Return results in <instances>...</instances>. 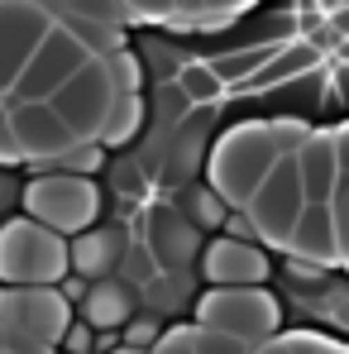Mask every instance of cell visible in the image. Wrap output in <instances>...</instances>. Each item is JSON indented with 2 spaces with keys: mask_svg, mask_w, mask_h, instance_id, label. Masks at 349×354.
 I'll use <instances>...</instances> for the list:
<instances>
[{
  "mask_svg": "<svg viewBox=\"0 0 349 354\" xmlns=\"http://www.w3.org/2000/svg\"><path fill=\"white\" fill-rule=\"evenodd\" d=\"M278 163H283V149H278L273 120H249V124L225 129L211 144V153H206V187L230 211H244Z\"/></svg>",
  "mask_w": 349,
  "mask_h": 354,
  "instance_id": "obj_1",
  "label": "cell"
},
{
  "mask_svg": "<svg viewBox=\"0 0 349 354\" xmlns=\"http://www.w3.org/2000/svg\"><path fill=\"white\" fill-rule=\"evenodd\" d=\"M72 273L67 239L34 225L29 216L0 225V283L5 288H62Z\"/></svg>",
  "mask_w": 349,
  "mask_h": 354,
  "instance_id": "obj_2",
  "label": "cell"
},
{
  "mask_svg": "<svg viewBox=\"0 0 349 354\" xmlns=\"http://www.w3.org/2000/svg\"><path fill=\"white\" fill-rule=\"evenodd\" d=\"M283 321V306L268 288H211V292L196 301V321L201 330H220V335H234L254 350H263L273 340Z\"/></svg>",
  "mask_w": 349,
  "mask_h": 354,
  "instance_id": "obj_3",
  "label": "cell"
},
{
  "mask_svg": "<svg viewBox=\"0 0 349 354\" xmlns=\"http://www.w3.org/2000/svg\"><path fill=\"white\" fill-rule=\"evenodd\" d=\"M19 201H24V211H29L34 225H44V230H53L62 239L86 235L91 221H96V211H101V192H96L91 177H62V173L34 177Z\"/></svg>",
  "mask_w": 349,
  "mask_h": 354,
  "instance_id": "obj_4",
  "label": "cell"
},
{
  "mask_svg": "<svg viewBox=\"0 0 349 354\" xmlns=\"http://www.w3.org/2000/svg\"><path fill=\"white\" fill-rule=\"evenodd\" d=\"M86 62H96L67 29L53 24V34L44 39V48L29 58V67L19 72V82H15V91L5 96L10 106H44V101H53L62 86L86 67Z\"/></svg>",
  "mask_w": 349,
  "mask_h": 354,
  "instance_id": "obj_5",
  "label": "cell"
},
{
  "mask_svg": "<svg viewBox=\"0 0 349 354\" xmlns=\"http://www.w3.org/2000/svg\"><path fill=\"white\" fill-rule=\"evenodd\" d=\"M120 101L115 82H111V72H106V62H86L67 86H62L58 96L48 101L53 106V115L77 134V144H96L101 139V129H106V115H111V106Z\"/></svg>",
  "mask_w": 349,
  "mask_h": 354,
  "instance_id": "obj_6",
  "label": "cell"
},
{
  "mask_svg": "<svg viewBox=\"0 0 349 354\" xmlns=\"http://www.w3.org/2000/svg\"><path fill=\"white\" fill-rule=\"evenodd\" d=\"M301 211H306V192H301L296 158H283V163L268 173V182L254 192V201L244 206L254 235L263 239V244H278V249H287V239H292V230H296V221H301Z\"/></svg>",
  "mask_w": 349,
  "mask_h": 354,
  "instance_id": "obj_7",
  "label": "cell"
},
{
  "mask_svg": "<svg viewBox=\"0 0 349 354\" xmlns=\"http://www.w3.org/2000/svg\"><path fill=\"white\" fill-rule=\"evenodd\" d=\"M0 326L58 350L72 326V306L58 288H0Z\"/></svg>",
  "mask_w": 349,
  "mask_h": 354,
  "instance_id": "obj_8",
  "label": "cell"
},
{
  "mask_svg": "<svg viewBox=\"0 0 349 354\" xmlns=\"http://www.w3.org/2000/svg\"><path fill=\"white\" fill-rule=\"evenodd\" d=\"M48 34H53L48 5H0V101L5 91H15L19 72L44 48Z\"/></svg>",
  "mask_w": 349,
  "mask_h": 354,
  "instance_id": "obj_9",
  "label": "cell"
},
{
  "mask_svg": "<svg viewBox=\"0 0 349 354\" xmlns=\"http://www.w3.org/2000/svg\"><path fill=\"white\" fill-rule=\"evenodd\" d=\"M5 111H10V124H15V139H19L24 163L53 168L67 149H77V134L53 115L48 101H44V106H10V101H5Z\"/></svg>",
  "mask_w": 349,
  "mask_h": 354,
  "instance_id": "obj_10",
  "label": "cell"
},
{
  "mask_svg": "<svg viewBox=\"0 0 349 354\" xmlns=\"http://www.w3.org/2000/svg\"><path fill=\"white\" fill-rule=\"evenodd\" d=\"M201 278L211 288H263L268 278V254L258 244H239V239H211L201 249Z\"/></svg>",
  "mask_w": 349,
  "mask_h": 354,
  "instance_id": "obj_11",
  "label": "cell"
},
{
  "mask_svg": "<svg viewBox=\"0 0 349 354\" xmlns=\"http://www.w3.org/2000/svg\"><path fill=\"white\" fill-rule=\"evenodd\" d=\"M249 15L239 0H191V5H129V19L144 24H173V29H196V34H220L234 29Z\"/></svg>",
  "mask_w": 349,
  "mask_h": 354,
  "instance_id": "obj_12",
  "label": "cell"
},
{
  "mask_svg": "<svg viewBox=\"0 0 349 354\" xmlns=\"http://www.w3.org/2000/svg\"><path fill=\"white\" fill-rule=\"evenodd\" d=\"M296 173H301V192L306 206H330L335 187H340V163H335V134L330 129H311V139L296 153Z\"/></svg>",
  "mask_w": 349,
  "mask_h": 354,
  "instance_id": "obj_13",
  "label": "cell"
},
{
  "mask_svg": "<svg viewBox=\"0 0 349 354\" xmlns=\"http://www.w3.org/2000/svg\"><path fill=\"white\" fill-rule=\"evenodd\" d=\"M287 254L301 259V263H321V268L340 263V235H335L330 206H306L301 211V221H296V230L287 239Z\"/></svg>",
  "mask_w": 349,
  "mask_h": 354,
  "instance_id": "obj_14",
  "label": "cell"
},
{
  "mask_svg": "<svg viewBox=\"0 0 349 354\" xmlns=\"http://www.w3.org/2000/svg\"><path fill=\"white\" fill-rule=\"evenodd\" d=\"M82 321L91 330H124L134 321V292L124 283H91V292L82 301Z\"/></svg>",
  "mask_w": 349,
  "mask_h": 354,
  "instance_id": "obj_15",
  "label": "cell"
},
{
  "mask_svg": "<svg viewBox=\"0 0 349 354\" xmlns=\"http://www.w3.org/2000/svg\"><path fill=\"white\" fill-rule=\"evenodd\" d=\"M153 249H158V259L163 263H191V259H201V230L182 216V211H158L153 216Z\"/></svg>",
  "mask_w": 349,
  "mask_h": 354,
  "instance_id": "obj_16",
  "label": "cell"
},
{
  "mask_svg": "<svg viewBox=\"0 0 349 354\" xmlns=\"http://www.w3.org/2000/svg\"><path fill=\"white\" fill-rule=\"evenodd\" d=\"M67 254H72V278L101 283L120 259V235H111V230H86V235H77L67 244Z\"/></svg>",
  "mask_w": 349,
  "mask_h": 354,
  "instance_id": "obj_17",
  "label": "cell"
},
{
  "mask_svg": "<svg viewBox=\"0 0 349 354\" xmlns=\"http://www.w3.org/2000/svg\"><path fill=\"white\" fill-rule=\"evenodd\" d=\"M316 62H321V53H316V44H283L278 53H273V62L249 82V86H239V91H268V86H292V82H301V77H311L316 72Z\"/></svg>",
  "mask_w": 349,
  "mask_h": 354,
  "instance_id": "obj_18",
  "label": "cell"
},
{
  "mask_svg": "<svg viewBox=\"0 0 349 354\" xmlns=\"http://www.w3.org/2000/svg\"><path fill=\"white\" fill-rule=\"evenodd\" d=\"M273 53L278 48H258V44H244V48H230V53H216L211 62V72L225 82V91H239V86H249L268 62H273Z\"/></svg>",
  "mask_w": 349,
  "mask_h": 354,
  "instance_id": "obj_19",
  "label": "cell"
},
{
  "mask_svg": "<svg viewBox=\"0 0 349 354\" xmlns=\"http://www.w3.org/2000/svg\"><path fill=\"white\" fill-rule=\"evenodd\" d=\"M144 129V96H120L115 106H111V115H106V129H101V149H120V144H129L134 134Z\"/></svg>",
  "mask_w": 349,
  "mask_h": 354,
  "instance_id": "obj_20",
  "label": "cell"
},
{
  "mask_svg": "<svg viewBox=\"0 0 349 354\" xmlns=\"http://www.w3.org/2000/svg\"><path fill=\"white\" fill-rule=\"evenodd\" d=\"M177 91H182L191 106H211V101L225 96V82L211 72V62H187V67L177 72Z\"/></svg>",
  "mask_w": 349,
  "mask_h": 354,
  "instance_id": "obj_21",
  "label": "cell"
},
{
  "mask_svg": "<svg viewBox=\"0 0 349 354\" xmlns=\"http://www.w3.org/2000/svg\"><path fill=\"white\" fill-rule=\"evenodd\" d=\"M196 230H225V221H230V206L211 192V187H191L187 192V211H182Z\"/></svg>",
  "mask_w": 349,
  "mask_h": 354,
  "instance_id": "obj_22",
  "label": "cell"
},
{
  "mask_svg": "<svg viewBox=\"0 0 349 354\" xmlns=\"http://www.w3.org/2000/svg\"><path fill=\"white\" fill-rule=\"evenodd\" d=\"M101 62H106V72H111L120 96H139V86H144V62H139L134 48H120V53H111V58H101Z\"/></svg>",
  "mask_w": 349,
  "mask_h": 354,
  "instance_id": "obj_23",
  "label": "cell"
},
{
  "mask_svg": "<svg viewBox=\"0 0 349 354\" xmlns=\"http://www.w3.org/2000/svg\"><path fill=\"white\" fill-rule=\"evenodd\" d=\"M101 163H106V149H101V144H77V149H67L58 163H53V173L91 177V173H101Z\"/></svg>",
  "mask_w": 349,
  "mask_h": 354,
  "instance_id": "obj_24",
  "label": "cell"
},
{
  "mask_svg": "<svg viewBox=\"0 0 349 354\" xmlns=\"http://www.w3.org/2000/svg\"><path fill=\"white\" fill-rule=\"evenodd\" d=\"M168 330L153 321V316H134L129 326H124V350H139V354H153L158 350V340H163Z\"/></svg>",
  "mask_w": 349,
  "mask_h": 354,
  "instance_id": "obj_25",
  "label": "cell"
},
{
  "mask_svg": "<svg viewBox=\"0 0 349 354\" xmlns=\"http://www.w3.org/2000/svg\"><path fill=\"white\" fill-rule=\"evenodd\" d=\"M196 354H254V345L234 340V335H220V330H201L196 326Z\"/></svg>",
  "mask_w": 349,
  "mask_h": 354,
  "instance_id": "obj_26",
  "label": "cell"
},
{
  "mask_svg": "<svg viewBox=\"0 0 349 354\" xmlns=\"http://www.w3.org/2000/svg\"><path fill=\"white\" fill-rule=\"evenodd\" d=\"M330 216H335V235H340V259L349 263V182L335 187V196H330Z\"/></svg>",
  "mask_w": 349,
  "mask_h": 354,
  "instance_id": "obj_27",
  "label": "cell"
},
{
  "mask_svg": "<svg viewBox=\"0 0 349 354\" xmlns=\"http://www.w3.org/2000/svg\"><path fill=\"white\" fill-rule=\"evenodd\" d=\"M287 340L292 354H349L345 345H335V340H321V335H311V330H296V335H283Z\"/></svg>",
  "mask_w": 349,
  "mask_h": 354,
  "instance_id": "obj_28",
  "label": "cell"
},
{
  "mask_svg": "<svg viewBox=\"0 0 349 354\" xmlns=\"http://www.w3.org/2000/svg\"><path fill=\"white\" fill-rule=\"evenodd\" d=\"M15 163H24V153H19V139H15L10 111H5V101H0V168H15Z\"/></svg>",
  "mask_w": 349,
  "mask_h": 354,
  "instance_id": "obj_29",
  "label": "cell"
},
{
  "mask_svg": "<svg viewBox=\"0 0 349 354\" xmlns=\"http://www.w3.org/2000/svg\"><path fill=\"white\" fill-rule=\"evenodd\" d=\"M58 350H62V354H91V350H96V330H91L86 321H72Z\"/></svg>",
  "mask_w": 349,
  "mask_h": 354,
  "instance_id": "obj_30",
  "label": "cell"
},
{
  "mask_svg": "<svg viewBox=\"0 0 349 354\" xmlns=\"http://www.w3.org/2000/svg\"><path fill=\"white\" fill-rule=\"evenodd\" d=\"M153 354H196V326H173Z\"/></svg>",
  "mask_w": 349,
  "mask_h": 354,
  "instance_id": "obj_31",
  "label": "cell"
},
{
  "mask_svg": "<svg viewBox=\"0 0 349 354\" xmlns=\"http://www.w3.org/2000/svg\"><path fill=\"white\" fill-rule=\"evenodd\" d=\"M225 239H239V244H254V239H258L244 211H230V221H225Z\"/></svg>",
  "mask_w": 349,
  "mask_h": 354,
  "instance_id": "obj_32",
  "label": "cell"
},
{
  "mask_svg": "<svg viewBox=\"0 0 349 354\" xmlns=\"http://www.w3.org/2000/svg\"><path fill=\"white\" fill-rule=\"evenodd\" d=\"M287 273L296 278V283H321V278H326L321 263H301V259H287Z\"/></svg>",
  "mask_w": 349,
  "mask_h": 354,
  "instance_id": "obj_33",
  "label": "cell"
},
{
  "mask_svg": "<svg viewBox=\"0 0 349 354\" xmlns=\"http://www.w3.org/2000/svg\"><path fill=\"white\" fill-rule=\"evenodd\" d=\"M335 134V163H340V182H349V124L345 129H330Z\"/></svg>",
  "mask_w": 349,
  "mask_h": 354,
  "instance_id": "obj_34",
  "label": "cell"
},
{
  "mask_svg": "<svg viewBox=\"0 0 349 354\" xmlns=\"http://www.w3.org/2000/svg\"><path fill=\"white\" fill-rule=\"evenodd\" d=\"M58 292L67 297V306H72V301H86V292H91V288H86V283H82V278H72V273H67V283H62Z\"/></svg>",
  "mask_w": 349,
  "mask_h": 354,
  "instance_id": "obj_35",
  "label": "cell"
},
{
  "mask_svg": "<svg viewBox=\"0 0 349 354\" xmlns=\"http://www.w3.org/2000/svg\"><path fill=\"white\" fill-rule=\"evenodd\" d=\"M330 29H335V34H349V5H345V10H335V15H330Z\"/></svg>",
  "mask_w": 349,
  "mask_h": 354,
  "instance_id": "obj_36",
  "label": "cell"
},
{
  "mask_svg": "<svg viewBox=\"0 0 349 354\" xmlns=\"http://www.w3.org/2000/svg\"><path fill=\"white\" fill-rule=\"evenodd\" d=\"M254 354H292V350H287V340H268L263 350H254Z\"/></svg>",
  "mask_w": 349,
  "mask_h": 354,
  "instance_id": "obj_37",
  "label": "cell"
},
{
  "mask_svg": "<svg viewBox=\"0 0 349 354\" xmlns=\"http://www.w3.org/2000/svg\"><path fill=\"white\" fill-rule=\"evenodd\" d=\"M111 354H139V350H124V345H120V350H111Z\"/></svg>",
  "mask_w": 349,
  "mask_h": 354,
  "instance_id": "obj_38",
  "label": "cell"
},
{
  "mask_svg": "<svg viewBox=\"0 0 349 354\" xmlns=\"http://www.w3.org/2000/svg\"><path fill=\"white\" fill-rule=\"evenodd\" d=\"M0 354H5V326H0Z\"/></svg>",
  "mask_w": 349,
  "mask_h": 354,
  "instance_id": "obj_39",
  "label": "cell"
}]
</instances>
